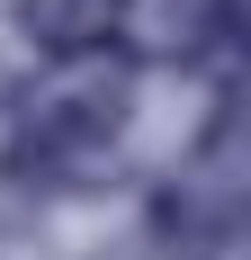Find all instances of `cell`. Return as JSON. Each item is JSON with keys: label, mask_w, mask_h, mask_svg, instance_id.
Wrapping results in <instances>:
<instances>
[{"label": "cell", "mask_w": 251, "mask_h": 260, "mask_svg": "<svg viewBox=\"0 0 251 260\" xmlns=\"http://www.w3.org/2000/svg\"><path fill=\"white\" fill-rule=\"evenodd\" d=\"M125 117H135V54L45 63L0 117V171L18 188H81L125 144Z\"/></svg>", "instance_id": "obj_1"}, {"label": "cell", "mask_w": 251, "mask_h": 260, "mask_svg": "<svg viewBox=\"0 0 251 260\" xmlns=\"http://www.w3.org/2000/svg\"><path fill=\"white\" fill-rule=\"evenodd\" d=\"M144 0H18V36L45 63H90V54H125Z\"/></svg>", "instance_id": "obj_2"}, {"label": "cell", "mask_w": 251, "mask_h": 260, "mask_svg": "<svg viewBox=\"0 0 251 260\" xmlns=\"http://www.w3.org/2000/svg\"><path fill=\"white\" fill-rule=\"evenodd\" d=\"M162 36L179 63H225L233 54V0H162Z\"/></svg>", "instance_id": "obj_3"}]
</instances>
